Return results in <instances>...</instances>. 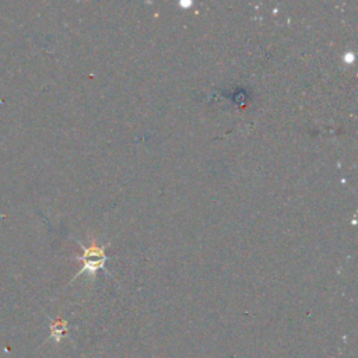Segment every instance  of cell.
<instances>
[{
    "label": "cell",
    "instance_id": "cell-1",
    "mask_svg": "<svg viewBox=\"0 0 358 358\" xmlns=\"http://www.w3.org/2000/svg\"><path fill=\"white\" fill-rule=\"evenodd\" d=\"M105 249L106 246H99L96 243V239L92 238L88 246H83V256L81 260L84 263L83 268L77 273V275L83 274V273H88V275H91L92 278H95L96 271L101 270L106 262V255H105ZM76 275V277H77Z\"/></svg>",
    "mask_w": 358,
    "mask_h": 358
}]
</instances>
